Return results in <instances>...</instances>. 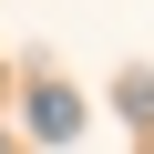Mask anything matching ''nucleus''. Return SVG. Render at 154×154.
Listing matches in <instances>:
<instances>
[{
	"label": "nucleus",
	"instance_id": "nucleus-1",
	"mask_svg": "<svg viewBox=\"0 0 154 154\" xmlns=\"http://www.w3.org/2000/svg\"><path fill=\"white\" fill-rule=\"evenodd\" d=\"M31 134H41V144H62V134H82V103H72L62 82H41V93H31Z\"/></svg>",
	"mask_w": 154,
	"mask_h": 154
}]
</instances>
